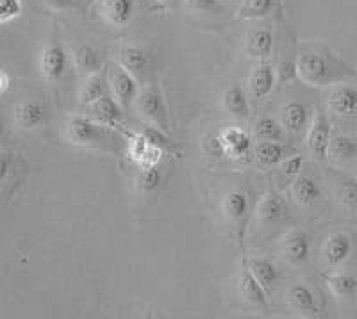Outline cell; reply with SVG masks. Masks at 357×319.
<instances>
[{"instance_id": "30bf717a", "label": "cell", "mask_w": 357, "mask_h": 319, "mask_svg": "<svg viewBox=\"0 0 357 319\" xmlns=\"http://www.w3.org/2000/svg\"><path fill=\"white\" fill-rule=\"evenodd\" d=\"M136 11V0H100L102 18L113 27H126Z\"/></svg>"}, {"instance_id": "e575fe53", "label": "cell", "mask_w": 357, "mask_h": 319, "mask_svg": "<svg viewBox=\"0 0 357 319\" xmlns=\"http://www.w3.org/2000/svg\"><path fill=\"white\" fill-rule=\"evenodd\" d=\"M151 148V143L146 141V138L143 134H134L129 138V155L136 164L143 159V155L146 154V150Z\"/></svg>"}, {"instance_id": "ba28073f", "label": "cell", "mask_w": 357, "mask_h": 319, "mask_svg": "<svg viewBox=\"0 0 357 319\" xmlns=\"http://www.w3.org/2000/svg\"><path fill=\"white\" fill-rule=\"evenodd\" d=\"M327 105L340 116H352L357 111V89L349 84H334L327 91Z\"/></svg>"}, {"instance_id": "3957f363", "label": "cell", "mask_w": 357, "mask_h": 319, "mask_svg": "<svg viewBox=\"0 0 357 319\" xmlns=\"http://www.w3.org/2000/svg\"><path fill=\"white\" fill-rule=\"evenodd\" d=\"M136 104H138V111L143 118H145L149 123H152L158 129L168 130V111L167 104H165V98L159 93V89L155 88H146L143 91H139L138 98H136Z\"/></svg>"}, {"instance_id": "8fae6325", "label": "cell", "mask_w": 357, "mask_h": 319, "mask_svg": "<svg viewBox=\"0 0 357 319\" xmlns=\"http://www.w3.org/2000/svg\"><path fill=\"white\" fill-rule=\"evenodd\" d=\"M89 109V116L93 118V120L100 121L104 125L107 127H120L122 123V104L116 100V98L106 97L98 98V100L91 102L88 105Z\"/></svg>"}, {"instance_id": "cb8c5ba5", "label": "cell", "mask_w": 357, "mask_h": 319, "mask_svg": "<svg viewBox=\"0 0 357 319\" xmlns=\"http://www.w3.org/2000/svg\"><path fill=\"white\" fill-rule=\"evenodd\" d=\"M222 209H223V215L227 216V219H231V221H241L248 212L247 194L240 189L231 191L229 194H225Z\"/></svg>"}, {"instance_id": "5bb4252c", "label": "cell", "mask_w": 357, "mask_h": 319, "mask_svg": "<svg viewBox=\"0 0 357 319\" xmlns=\"http://www.w3.org/2000/svg\"><path fill=\"white\" fill-rule=\"evenodd\" d=\"M238 293H240V296L245 302L252 303L256 307L266 309V289L261 286V282L254 277V273H252L248 266L238 277Z\"/></svg>"}, {"instance_id": "ac0fdd59", "label": "cell", "mask_w": 357, "mask_h": 319, "mask_svg": "<svg viewBox=\"0 0 357 319\" xmlns=\"http://www.w3.org/2000/svg\"><path fill=\"white\" fill-rule=\"evenodd\" d=\"M118 65L129 70L132 75H139L149 66V56L136 45H122L118 50Z\"/></svg>"}, {"instance_id": "7402d4cb", "label": "cell", "mask_w": 357, "mask_h": 319, "mask_svg": "<svg viewBox=\"0 0 357 319\" xmlns=\"http://www.w3.org/2000/svg\"><path fill=\"white\" fill-rule=\"evenodd\" d=\"M309 120V111L301 102H289L282 109V127L293 134H298L305 129Z\"/></svg>"}, {"instance_id": "f1b7e54d", "label": "cell", "mask_w": 357, "mask_h": 319, "mask_svg": "<svg viewBox=\"0 0 357 319\" xmlns=\"http://www.w3.org/2000/svg\"><path fill=\"white\" fill-rule=\"evenodd\" d=\"M73 63H75V68L82 73V75H91V73H97L100 70V59H98V54L95 52L91 47L84 45V47H79L73 54Z\"/></svg>"}, {"instance_id": "f546056e", "label": "cell", "mask_w": 357, "mask_h": 319, "mask_svg": "<svg viewBox=\"0 0 357 319\" xmlns=\"http://www.w3.org/2000/svg\"><path fill=\"white\" fill-rule=\"evenodd\" d=\"M273 9V0H243L241 8L238 9V15L241 18L256 20V18L268 17Z\"/></svg>"}, {"instance_id": "52a82bcc", "label": "cell", "mask_w": 357, "mask_h": 319, "mask_svg": "<svg viewBox=\"0 0 357 319\" xmlns=\"http://www.w3.org/2000/svg\"><path fill=\"white\" fill-rule=\"evenodd\" d=\"M68 56L59 43L47 45L40 57V72L45 81L56 82L65 75Z\"/></svg>"}, {"instance_id": "8d00e7d4", "label": "cell", "mask_w": 357, "mask_h": 319, "mask_svg": "<svg viewBox=\"0 0 357 319\" xmlns=\"http://www.w3.org/2000/svg\"><path fill=\"white\" fill-rule=\"evenodd\" d=\"M143 136L146 138V141L151 143V145L154 146H161V148H167L168 145H170V141H168L167 134H165V130L158 129V127H146L145 130H143Z\"/></svg>"}, {"instance_id": "83f0119b", "label": "cell", "mask_w": 357, "mask_h": 319, "mask_svg": "<svg viewBox=\"0 0 357 319\" xmlns=\"http://www.w3.org/2000/svg\"><path fill=\"white\" fill-rule=\"evenodd\" d=\"M325 282L331 287V291L340 298H354L357 295V280L347 273H334L325 277Z\"/></svg>"}, {"instance_id": "4dcf8cb0", "label": "cell", "mask_w": 357, "mask_h": 319, "mask_svg": "<svg viewBox=\"0 0 357 319\" xmlns=\"http://www.w3.org/2000/svg\"><path fill=\"white\" fill-rule=\"evenodd\" d=\"M139 175H138V184L145 193H152L159 187L162 180V175L159 171L158 166H152V168H139Z\"/></svg>"}, {"instance_id": "9c48e42d", "label": "cell", "mask_w": 357, "mask_h": 319, "mask_svg": "<svg viewBox=\"0 0 357 319\" xmlns=\"http://www.w3.org/2000/svg\"><path fill=\"white\" fill-rule=\"evenodd\" d=\"M286 302L293 311L305 316V318H314V316L320 314L317 295L305 283H295V286L289 287L288 293H286Z\"/></svg>"}, {"instance_id": "e0dca14e", "label": "cell", "mask_w": 357, "mask_h": 319, "mask_svg": "<svg viewBox=\"0 0 357 319\" xmlns=\"http://www.w3.org/2000/svg\"><path fill=\"white\" fill-rule=\"evenodd\" d=\"M273 34L268 29H256L245 38V52L254 59L266 61L272 56Z\"/></svg>"}, {"instance_id": "d6986e66", "label": "cell", "mask_w": 357, "mask_h": 319, "mask_svg": "<svg viewBox=\"0 0 357 319\" xmlns=\"http://www.w3.org/2000/svg\"><path fill=\"white\" fill-rule=\"evenodd\" d=\"M291 194L295 202L302 207H309L320 199V186L318 182L311 177L298 175L291 186Z\"/></svg>"}, {"instance_id": "2e32d148", "label": "cell", "mask_w": 357, "mask_h": 319, "mask_svg": "<svg viewBox=\"0 0 357 319\" xmlns=\"http://www.w3.org/2000/svg\"><path fill=\"white\" fill-rule=\"evenodd\" d=\"M352 254V238L345 232H334L325 242V263L329 266H340L345 263Z\"/></svg>"}, {"instance_id": "8992f818", "label": "cell", "mask_w": 357, "mask_h": 319, "mask_svg": "<svg viewBox=\"0 0 357 319\" xmlns=\"http://www.w3.org/2000/svg\"><path fill=\"white\" fill-rule=\"evenodd\" d=\"M218 145L223 155H227L229 159H234V161L247 159L252 150L250 136L238 127L223 129L218 136Z\"/></svg>"}, {"instance_id": "277c9868", "label": "cell", "mask_w": 357, "mask_h": 319, "mask_svg": "<svg viewBox=\"0 0 357 319\" xmlns=\"http://www.w3.org/2000/svg\"><path fill=\"white\" fill-rule=\"evenodd\" d=\"M331 123L324 114L318 113L312 118V123L307 130V138H305V145H307L309 154L317 161H324L329 155L331 146Z\"/></svg>"}, {"instance_id": "9a60e30c", "label": "cell", "mask_w": 357, "mask_h": 319, "mask_svg": "<svg viewBox=\"0 0 357 319\" xmlns=\"http://www.w3.org/2000/svg\"><path fill=\"white\" fill-rule=\"evenodd\" d=\"M309 235L301 228L288 232L282 239V254L291 264H302L309 257Z\"/></svg>"}, {"instance_id": "ffe728a7", "label": "cell", "mask_w": 357, "mask_h": 319, "mask_svg": "<svg viewBox=\"0 0 357 319\" xmlns=\"http://www.w3.org/2000/svg\"><path fill=\"white\" fill-rule=\"evenodd\" d=\"M222 102H223V107H225V111H227V113H231L232 116L248 118V114H250L248 98L240 84H232L231 88L225 89Z\"/></svg>"}, {"instance_id": "ab89813d", "label": "cell", "mask_w": 357, "mask_h": 319, "mask_svg": "<svg viewBox=\"0 0 357 319\" xmlns=\"http://www.w3.org/2000/svg\"><path fill=\"white\" fill-rule=\"evenodd\" d=\"M43 2L52 11H66L73 6V0H43Z\"/></svg>"}, {"instance_id": "1f68e13d", "label": "cell", "mask_w": 357, "mask_h": 319, "mask_svg": "<svg viewBox=\"0 0 357 319\" xmlns=\"http://www.w3.org/2000/svg\"><path fill=\"white\" fill-rule=\"evenodd\" d=\"M256 134H259L263 139H273L280 141L282 139V127L273 118H261L256 123Z\"/></svg>"}, {"instance_id": "b9f144b4", "label": "cell", "mask_w": 357, "mask_h": 319, "mask_svg": "<svg viewBox=\"0 0 357 319\" xmlns=\"http://www.w3.org/2000/svg\"><path fill=\"white\" fill-rule=\"evenodd\" d=\"M159 2H168V0H159Z\"/></svg>"}, {"instance_id": "5b68a950", "label": "cell", "mask_w": 357, "mask_h": 319, "mask_svg": "<svg viewBox=\"0 0 357 319\" xmlns=\"http://www.w3.org/2000/svg\"><path fill=\"white\" fill-rule=\"evenodd\" d=\"M109 86L111 93L122 105L132 104L139 95V88L136 84L132 73L123 68L122 65H113L109 70Z\"/></svg>"}, {"instance_id": "7a4b0ae2", "label": "cell", "mask_w": 357, "mask_h": 319, "mask_svg": "<svg viewBox=\"0 0 357 319\" xmlns=\"http://www.w3.org/2000/svg\"><path fill=\"white\" fill-rule=\"evenodd\" d=\"M296 73L309 86H327L333 82L336 70L333 61L314 50H304L296 61Z\"/></svg>"}, {"instance_id": "74e56055", "label": "cell", "mask_w": 357, "mask_h": 319, "mask_svg": "<svg viewBox=\"0 0 357 319\" xmlns=\"http://www.w3.org/2000/svg\"><path fill=\"white\" fill-rule=\"evenodd\" d=\"M302 164H304V159L302 155H289L282 161V171L289 177H298L302 170Z\"/></svg>"}, {"instance_id": "603a6c76", "label": "cell", "mask_w": 357, "mask_h": 319, "mask_svg": "<svg viewBox=\"0 0 357 319\" xmlns=\"http://www.w3.org/2000/svg\"><path fill=\"white\" fill-rule=\"evenodd\" d=\"M254 155L263 166H275L286 159V148L282 143L273 139H263L254 148Z\"/></svg>"}, {"instance_id": "44dd1931", "label": "cell", "mask_w": 357, "mask_h": 319, "mask_svg": "<svg viewBox=\"0 0 357 319\" xmlns=\"http://www.w3.org/2000/svg\"><path fill=\"white\" fill-rule=\"evenodd\" d=\"M109 91H111L109 81H106V77H104L102 73L97 72V73H91V75H88V77L84 79V84H82L79 98H81L82 104L89 105L91 102L109 95Z\"/></svg>"}, {"instance_id": "d6a6232c", "label": "cell", "mask_w": 357, "mask_h": 319, "mask_svg": "<svg viewBox=\"0 0 357 319\" xmlns=\"http://www.w3.org/2000/svg\"><path fill=\"white\" fill-rule=\"evenodd\" d=\"M24 11L22 0H0V24L17 20Z\"/></svg>"}, {"instance_id": "484cf974", "label": "cell", "mask_w": 357, "mask_h": 319, "mask_svg": "<svg viewBox=\"0 0 357 319\" xmlns=\"http://www.w3.org/2000/svg\"><path fill=\"white\" fill-rule=\"evenodd\" d=\"M329 157L337 162L352 161L357 157V139L350 136H336L331 139Z\"/></svg>"}, {"instance_id": "836d02e7", "label": "cell", "mask_w": 357, "mask_h": 319, "mask_svg": "<svg viewBox=\"0 0 357 319\" xmlns=\"http://www.w3.org/2000/svg\"><path fill=\"white\" fill-rule=\"evenodd\" d=\"M341 203L350 210H357V180H345L340 187Z\"/></svg>"}, {"instance_id": "d4e9b609", "label": "cell", "mask_w": 357, "mask_h": 319, "mask_svg": "<svg viewBox=\"0 0 357 319\" xmlns=\"http://www.w3.org/2000/svg\"><path fill=\"white\" fill-rule=\"evenodd\" d=\"M17 121L18 125L25 130H33L41 121L45 120V107L38 102H24L17 107Z\"/></svg>"}, {"instance_id": "60d3db41", "label": "cell", "mask_w": 357, "mask_h": 319, "mask_svg": "<svg viewBox=\"0 0 357 319\" xmlns=\"http://www.w3.org/2000/svg\"><path fill=\"white\" fill-rule=\"evenodd\" d=\"M9 88V75L8 72H0V91L2 93H6Z\"/></svg>"}, {"instance_id": "d590c367", "label": "cell", "mask_w": 357, "mask_h": 319, "mask_svg": "<svg viewBox=\"0 0 357 319\" xmlns=\"http://www.w3.org/2000/svg\"><path fill=\"white\" fill-rule=\"evenodd\" d=\"M165 150L167 148L151 145V148L146 150V154L143 155V159L138 162V166L139 168H152V166H159L161 164L162 157H165Z\"/></svg>"}, {"instance_id": "4316f807", "label": "cell", "mask_w": 357, "mask_h": 319, "mask_svg": "<svg viewBox=\"0 0 357 319\" xmlns=\"http://www.w3.org/2000/svg\"><path fill=\"white\" fill-rule=\"evenodd\" d=\"M248 267H250L254 277L259 280L261 286H263L266 291L268 289H272V287L277 283V280H279V270H277L275 264L270 263V260L252 259L248 260Z\"/></svg>"}, {"instance_id": "6da1fadb", "label": "cell", "mask_w": 357, "mask_h": 319, "mask_svg": "<svg viewBox=\"0 0 357 319\" xmlns=\"http://www.w3.org/2000/svg\"><path fill=\"white\" fill-rule=\"evenodd\" d=\"M65 138L72 145L100 148L116 141V134L113 132V127L104 125L93 118L70 116L65 123Z\"/></svg>"}, {"instance_id": "f35d334b", "label": "cell", "mask_w": 357, "mask_h": 319, "mask_svg": "<svg viewBox=\"0 0 357 319\" xmlns=\"http://www.w3.org/2000/svg\"><path fill=\"white\" fill-rule=\"evenodd\" d=\"M186 4L195 11H209L216 6L215 0H186Z\"/></svg>"}, {"instance_id": "7c38bea8", "label": "cell", "mask_w": 357, "mask_h": 319, "mask_svg": "<svg viewBox=\"0 0 357 319\" xmlns=\"http://www.w3.org/2000/svg\"><path fill=\"white\" fill-rule=\"evenodd\" d=\"M289 212L288 202L284 196L275 191H268L261 196L259 203H257V218L263 223H277L280 219H284Z\"/></svg>"}, {"instance_id": "4fadbf2b", "label": "cell", "mask_w": 357, "mask_h": 319, "mask_svg": "<svg viewBox=\"0 0 357 319\" xmlns=\"http://www.w3.org/2000/svg\"><path fill=\"white\" fill-rule=\"evenodd\" d=\"M273 86H275V70H273L272 65L261 61L259 65L254 66V70L250 72L248 89H250V93L254 97L263 100V98H266L268 95L272 93Z\"/></svg>"}]
</instances>
